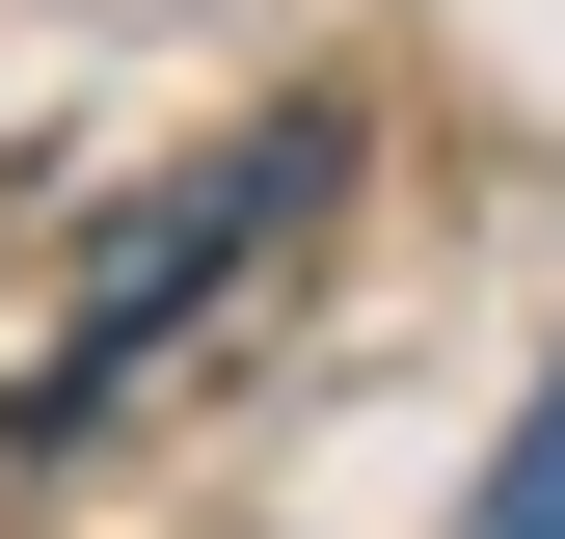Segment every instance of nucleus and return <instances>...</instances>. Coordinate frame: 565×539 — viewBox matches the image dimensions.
Segmentation results:
<instances>
[{"label":"nucleus","mask_w":565,"mask_h":539,"mask_svg":"<svg viewBox=\"0 0 565 539\" xmlns=\"http://www.w3.org/2000/svg\"><path fill=\"white\" fill-rule=\"evenodd\" d=\"M323 189H350V135H323V108H269V135H216L189 189H135V216H108V270H82V324H54V351L0 378V432H28V458H54V432H108V404L162 378L189 324H216L243 270H269V243L323 216Z\"/></svg>","instance_id":"nucleus-1"},{"label":"nucleus","mask_w":565,"mask_h":539,"mask_svg":"<svg viewBox=\"0 0 565 539\" xmlns=\"http://www.w3.org/2000/svg\"><path fill=\"white\" fill-rule=\"evenodd\" d=\"M458 539H565V351H539V404H512V458H484Z\"/></svg>","instance_id":"nucleus-2"}]
</instances>
